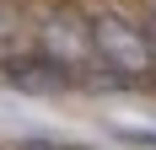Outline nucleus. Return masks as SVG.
I'll use <instances>...</instances> for the list:
<instances>
[{
	"label": "nucleus",
	"mask_w": 156,
	"mask_h": 150,
	"mask_svg": "<svg viewBox=\"0 0 156 150\" xmlns=\"http://www.w3.org/2000/svg\"><path fill=\"white\" fill-rule=\"evenodd\" d=\"M86 32H92V48H97V64L113 75H124L129 86H145L156 75V43L145 22L124 5H86Z\"/></svg>",
	"instance_id": "nucleus-1"
},
{
	"label": "nucleus",
	"mask_w": 156,
	"mask_h": 150,
	"mask_svg": "<svg viewBox=\"0 0 156 150\" xmlns=\"http://www.w3.org/2000/svg\"><path fill=\"white\" fill-rule=\"evenodd\" d=\"M38 48L54 54L59 64H70V70L81 75V86H86V70L97 64L92 32H86V11H76V5H48V11L38 16Z\"/></svg>",
	"instance_id": "nucleus-2"
},
{
	"label": "nucleus",
	"mask_w": 156,
	"mask_h": 150,
	"mask_svg": "<svg viewBox=\"0 0 156 150\" xmlns=\"http://www.w3.org/2000/svg\"><path fill=\"white\" fill-rule=\"evenodd\" d=\"M0 80L11 91H27V97H59V91L81 86V75L70 64H59L54 54H43V48H11V54H0Z\"/></svg>",
	"instance_id": "nucleus-3"
},
{
	"label": "nucleus",
	"mask_w": 156,
	"mask_h": 150,
	"mask_svg": "<svg viewBox=\"0 0 156 150\" xmlns=\"http://www.w3.org/2000/svg\"><path fill=\"white\" fill-rule=\"evenodd\" d=\"M16 27H22V5L16 0H0V48L16 38Z\"/></svg>",
	"instance_id": "nucleus-4"
},
{
	"label": "nucleus",
	"mask_w": 156,
	"mask_h": 150,
	"mask_svg": "<svg viewBox=\"0 0 156 150\" xmlns=\"http://www.w3.org/2000/svg\"><path fill=\"white\" fill-rule=\"evenodd\" d=\"M124 145H140V150H156V129H119Z\"/></svg>",
	"instance_id": "nucleus-5"
},
{
	"label": "nucleus",
	"mask_w": 156,
	"mask_h": 150,
	"mask_svg": "<svg viewBox=\"0 0 156 150\" xmlns=\"http://www.w3.org/2000/svg\"><path fill=\"white\" fill-rule=\"evenodd\" d=\"M140 22H145V32H151V43H156V0H140Z\"/></svg>",
	"instance_id": "nucleus-6"
},
{
	"label": "nucleus",
	"mask_w": 156,
	"mask_h": 150,
	"mask_svg": "<svg viewBox=\"0 0 156 150\" xmlns=\"http://www.w3.org/2000/svg\"><path fill=\"white\" fill-rule=\"evenodd\" d=\"M16 150H59L54 139H27V145H16Z\"/></svg>",
	"instance_id": "nucleus-7"
},
{
	"label": "nucleus",
	"mask_w": 156,
	"mask_h": 150,
	"mask_svg": "<svg viewBox=\"0 0 156 150\" xmlns=\"http://www.w3.org/2000/svg\"><path fill=\"white\" fill-rule=\"evenodd\" d=\"M59 150H92V145H59Z\"/></svg>",
	"instance_id": "nucleus-8"
}]
</instances>
